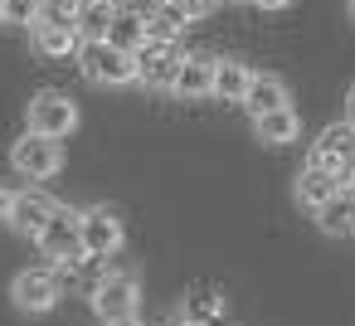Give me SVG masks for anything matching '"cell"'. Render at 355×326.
<instances>
[{
    "label": "cell",
    "instance_id": "6da1fadb",
    "mask_svg": "<svg viewBox=\"0 0 355 326\" xmlns=\"http://www.w3.org/2000/svg\"><path fill=\"white\" fill-rule=\"evenodd\" d=\"M78 69H83V78L98 83V88H127V83H137V54L117 49L112 40H83Z\"/></svg>",
    "mask_w": 355,
    "mask_h": 326
},
{
    "label": "cell",
    "instance_id": "7a4b0ae2",
    "mask_svg": "<svg viewBox=\"0 0 355 326\" xmlns=\"http://www.w3.org/2000/svg\"><path fill=\"white\" fill-rule=\"evenodd\" d=\"M35 243H40V253L54 263V268H78L83 258H88V248H83V224H78V209H54V219L35 234Z\"/></svg>",
    "mask_w": 355,
    "mask_h": 326
},
{
    "label": "cell",
    "instance_id": "3957f363",
    "mask_svg": "<svg viewBox=\"0 0 355 326\" xmlns=\"http://www.w3.org/2000/svg\"><path fill=\"white\" fill-rule=\"evenodd\" d=\"M25 122H30V132L64 141V137L78 127V103L64 98V93H54V88H49V93H35L30 108H25Z\"/></svg>",
    "mask_w": 355,
    "mask_h": 326
},
{
    "label": "cell",
    "instance_id": "277c9868",
    "mask_svg": "<svg viewBox=\"0 0 355 326\" xmlns=\"http://www.w3.org/2000/svg\"><path fill=\"white\" fill-rule=\"evenodd\" d=\"M10 166L25 175V180H49L64 171V146L54 137H40V132H25L15 146H10Z\"/></svg>",
    "mask_w": 355,
    "mask_h": 326
},
{
    "label": "cell",
    "instance_id": "5b68a950",
    "mask_svg": "<svg viewBox=\"0 0 355 326\" xmlns=\"http://www.w3.org/2000/svg\"><path fill=\"white\" fill-rule=\"evenodd\" d=\"M311 161L326 166L331 175H340V180L350 185V180H355V122H350V117H345V122H331V127L316 137Z\"/></svg>",
    "mask_w": 355,
    "mask_h": 326
},
{
    "label": "cell",
    "instance_id": "8992f818",
    "mask_svg": "<svg viewBox=\"0 0 355 326\" xmlns=\"http://www.w3.org/2000/svg\"><path fill=\"white\" fill-rule=\"evenodd\" d=\"M141 307V282L137 273H107L93 282V311L103 321H117V316H132Z\"/></svg>",
    "mask_w": 355,
    "mask_h": 326
},
{
    "label": "cell",
    "instance_id": "52a82bcc",
    "mask_svg": "<svg viewBox=\"0 0 355 326\" xmlns=\"http://www.w3.org/2000/svg\"><path fill=\"white\" fill-rule=\"evenodd\" d=\"M180 49L175 44H161V40H146L137 49V83H146L151 93H171L175 83V69H180Z\"/></svg>",
    "mask_w": 355,
    "mask_h": 326
},
{
    "label": "cell",
    "instance_id": "ba28073f",
    "mask_svg": "<svg viewBox=\"0 0 355 326\" xmlns=\"http://www.w3.org/2000/svg\"><path fill=\"white\" fill-rule=\"evenodd\" d=\"M78 224H83V248H88V258H112L117 248H122V219H117V209H107V205H93V209H83L78 214Z\"/></svg>",
    "mask_w": 355,
    "mask_h": 326
},
{
    "label": "cell",
    "instance_id": "9c48e42d",
    "mask_svg": "<svg viewBox=\"0 0 355 326\" xmlns=\"http://www.w3.org/2000/svg\"><path fill=\"white\" fill-rule=\"evenodd\" d=\"M10 297H15L20 311H54L59 297H64V282H59V273H49V268H25V273L15 277Z\"/></svg>",
    "mask_w": 355,
    "mask_h": 326
},
{
    "label": "cell",
    "instance_id": "30bf717a",
    "mask_svg": "<svg viewBox=\"0 0 355 326\" xmlns=\"http://www.w3.org/2000/svg\"><path fill=\"white\" fill-rule=\"evenodd\" d=\"M214 64L209 54H185L180 69H175V83H171V98L180 103H200V98H214Z\"/></svg>",
    "mask_w": 355,
    "mask_h": 326
},
{
    "label": "cell",
    "instance_id": "8fae6325",
    "mask_svg": "<svg viewBox=\"0 0 355 326\" xmlns=\"http://www.w3.org/2000/svg\"><path fill=\"white\" fill-rule=\"evenodd\" d=\"M340 185H345L340 175H331V171H326V166H316V161H306V166H302V175H297V185H292V195H297V205H302V209H311V214H316V209H321Z\"/></svg>",
    "mask_w": 355,
    "mask_h": 326
},
{
    "label": "cell",
    "instance_id": "7c38bea8",
    "mask_svg": "<svg viewBox=\"0 0 355 326\" xmlns=\"http://www.w3.org/2000/svg\"><path fill=\"white\" fill-rule=\"evenodd\" d=\"M54 209H59V205H54L49 195H40V190H15V209H10V224H15L20 234H30V239H35V234H40V229H44L49 219H54Z\"/></svg>",
    "mask_w": 355,
    "mask_h": 326
},
{
    "label": "cell",
    "instance_id": "4fadbf2b",
    "mask_svg": "<svg viewBox=\"0 0 355 326\" xmlns=\"http://www.w3.org/2000/svg\"><path fill=\"white\" fill-rule=\"evenodd\" d=\"M316 224H321L331 239H350V234H355V185H340V190L316 209Z\"/></svg>",
    "mask_w": 355,
    "mask_h": 326
},
{
    "label": "cell",
    "instance_id": "5bb4252c",
    "mask_svg": "<svg viewBox=\"0 0 355 326\" xmlns=\"http://www.w3.org/2000/svg\"><path fill=\"white\" fill-rule=\"evenodd\" d=\"M78 49H83L78 25H54V20H40V25H35V54H44V59H69V54H78Z\"/></svg>",
    "mask_w": 355,
    "mask_h": 326
},
{
    "label": "cell",
    "instance_id": "9a60e30c",
    "mask_svg": "<svg viewBox=\"0 0 355 326\" xmlns=\"http://www.w3.org/2000/svg\"><path fill=\"white\" fill-rule=\"evenodd\" d=\"M287 103H292V98H287V83H282L277 74H253L248 93H243L248 117H268V112H277V108H287Z\"/></svg>",
    "mask_w": 355,
    "mask_h": 326
},
{
    "label": "cell",
    "instance_id": "2e32d148",
    "mask_svg": "<svg viewBox=\"0 0 355 326\" xmlns=\"http://www.w3.org/2000/svg\"><path fill=\"white\" fill-rule=\"evenodd\" d=\"M253 132H258V141H268V146H287V141L302 137V117H297V108L287 103V108H277V112H268V117H253Z\"/></svg>",
    "mask_w": 355,
    "mask_h": 326
},
{
    "label": "cell",
    "instance_id": "e0dca14e",
    "mask_svg": "<svg viewBox=\"0 0 355 326\" xmlns=\"http://www.w3.org/2000/svg\"><path fill=\"white\" fill-rule=\"evenodd\" d=\"M248 83H253V69L243 59H219L214 64V98L219 103H243Z\"/></svg>",
    "mask_w": 355,
    "mask_h": 326
},
{
    "label": "cell",
    "instance_id": "ac0fdd59",
    "mask_svg": "<svg viewBox=\"0 0 355 326\" xmlns=\"http://www.w3.org/2000/svg\"><path fill=\"white\" fill-rule=\"evenodd\" d=\"M117 10H122V0H83L78 6V35L83 40H107Z\"/></svg>",
    "mask_w": 355,
    "mask_h": 326
},
{
    "label": "cell",
    "instance_id": "d6986e66",
    "mask_svg": "<svg viewBox=\"0 0 355 326\" xmlns=\"http://www.w3.org/2000/svg\"><path fill=\"white\" fill-rule=\"evenodd\" d=\"M107 40L117 44V49H127V54H137L146 40H151V30H146V15L141 10H117V20H112V30H107Z\"/></svg>",
    "mask_w": 355,
    "mask_h": 326
},
{
    "label": "cell",
    "instance_id": "ffe728a7",
    "mask_svg": "<svg viewBox=\"0 0 355 326\" xmlns=\"http://www.w3.org/2000/svg\"><path fill=\"white\" fill-rule=\"evenodd\" d=\"M185 25H190V15H185V10L175 6V0H166V6H161V10H156V15L146 20V30H151V40H161V44H175Z\"/></svg>",
    "mask_w": 355,
    "mask_h": 326
},
{
    "label": "cell",
    "instance_id": "44dd1931",
    "mask_svg": "<svg viewBox=\"0 0 355 326\" xmlns=\"http://www.w3.org/2000/svg\"><path fill=\"white\" fill-rule=\"evenodd\" d=\"M219 307H224V302H219V292H214V287H200V292H190V297H185V316H190L195 326H209V321L219 316Z\"/></svg>",
    "mask_w": 355,
    "mask_h": 326
},
{
    "label": "cell",
    "instance_id": "7402d4cb",
    "mask_svg": "<svg viewBox=\"0 0 355 326\" xmlns=\"http://www.w3.org/2000/svg\"><path fill=\"white\" fill-rule=\"evenodd\" d=\"M40 15H44V0H6V25H25V30H35L40 25Z\"/></svg>",
    "mask_w": 355,
    "mask_h": 326
},
{
    "label": "cell",
    "instance_id": "603a6c76",
    "mask_svg": "<svg viewBox=\"0 0 355 326\" xmlns=\"http://www.w3.org/2000/svg\"><path fill=\"white\" fill-rule=\"evenodd\" d=\"M78 6H83V0H44V15H40V20H54V25H78Z\"/></svg>",
    "mask_w": 355,
    "mask_h": 326
},
{
    "label": "cell",
    "instance_id": "cb8c5ba5",
    "mask_svg": "<svg viewBox=\"0 0 355 326\" xmlns=\"http://www.w3.org/2000/svg\"><path fill=\"white\" fill-rule=\"evenodd\" d=\"M175 6H180V10L190 15V25H195V20H200V15H205V10L214 6V0H175Z\"/></svg>",
    "mask_w": 355,
    "mask_h": 326
},
{
    "label": "cell",
    "instance_id": "d4e9b609",
    "mask_svg": "<svg viewBox=\"0 0 355 326\" xmlns=\"http://www.w3.org/2000/svg\"><path fill=\"white\" fill-rule=\"evenodd\" d=\"M10 209H15V190L0 185V219H10Z\"/></svg>",
    "mask_w": 355,
    "mask_h": 326
},
{
    "label": "cell",
    "instance_id": "484cf974",
    "mask_svg": "<svg viewBox=\"0 0 355 326\" xmlns=\"http://www.w3.org/2000/svg\"><path fill=\"white\" fill-rule=\"evenodd\" d=\"M253 10H282V6H292V0H248Z\"/></svg>",
    "mask_w": 355,
    "mask_h": 326
},
{
    "label": "cell",
    "instance_id": "4316f807",
    "mask_svg": "<svg viewBox=\"0 0 355 326\" xmlns=\"http://www.w3.org/2000/svg\"><path fill=\"white\" fill-rule=\"evenodd\" d=\"M107 326H141V316L132 311V316H117V321H107Z\"/></svg>",
    "mask_w": 355,
    "mask_h": 326
},
{
    "label": "cell",
    "instance_id": "83f0119b",
    "mask_svg": "<svg viewBox=\"0 0 355 326\" xmlns=\"http://www.w3.org/2000/svg\"><path fill=\"white\" fill-rule=\"evenodd\" d=\"M345 117H350V122H355V88H350V112H345Z\"/></svg>",
    "mask_w": 355,
    "mask_h": 326
},
{
    "label": "cell",
    "instance_id": "f1b7e54d",
    "mask_svg": "<svg viewBox=\"0 0 355 326\" xmlns=\"http://www.w3.org/2000/svg\"><path fill=\"white\" fill-rule=\"evenodd\" d=\"M350 20H355V0H350Z\"/></svg>",
    "mask_w": 355,
    "mask_h": 326
},
{
    "label": "cell",
    "instance_id": "f546056e",
    "mask_svg": "<svg viewBox=\"0 0 355 326\" xmlns=\"http://www.w3.org/2000/svg\"><path fill=\"white\" fill-rule=\"evenodd\" d=\"M0 15H6V0H0Z\"/></svg>",
    "mask_w": 355,
    "mask_h": 326
},
{
    "label": "cell",
    "instance_id": "4dcf8cb0",
    "mask_svg": "<svg viewBox=\"0 0 355 326\" xmlns=\"http://www.w3.org/2000/svg\"><path fill=\"white\" fill-rule=\"evenodd\" d=\"M214 6H224V0H214Z\"/></svg>",
    "mask_w": 355,
    "mask_h": 326
},
{
    "label": "cell",
    "instance_id": "1f68e13d",
    "mask_svg": "<svg viewBox=\"0 0 355 326\" xmlns=\"http://www.w3.org/2000/svg\"><path fill=\"white\" fill-rule=\"evenodd\" d=\"M350 185H355V180H350Z\"/></svg>",
    "mask_w": 355,
    "mask_h": 326
}]
</instances>
